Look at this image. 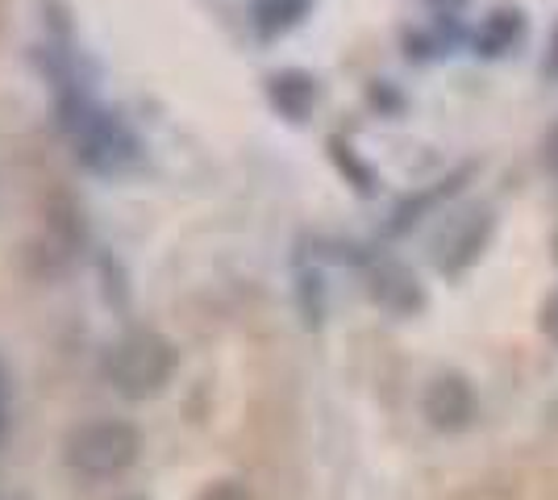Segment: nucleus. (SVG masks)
Instances as JSON below:
<instances>
[{
  "instance_id": "7ed1b4c3",
  "label": "nucleus",
  "mask_w": 558,
  "mask_h": 500,
  "mask_svg": "<svg viewBox=\"0 0 558 500\" xmlns=\"http://www.w3.org/2000/svg\"><path fill=\"white\" fill-rule=\"evenodd\" d=\"M421 413H425V422L434 429L454 434V429H466L475 422L480 401H475V388H471L463 376L446 371V376L425 383V392H421Z\"/></svg>"
},
{
  "instance_id": "20e7f679",
  "label": "nucleus",
  "mask_w": 558,
  "mask_h": 500,
  "mask_svg": "<svg viewBox=\"0 0 558 500\" xmlns=\"http://www.w3.org/2000/svg\"><path fill=\"white\" fill-rule=\"evenodd\" d=\"M276 100L288 113L301 118L304 109H308V100H313V84L301 80V75H283V80H276Z\"/></svg>"
},
{
  "instance_id": "0eeeda50",
  "label": "nucleus",
  "mask_w": 558,
  "mask_h": 500,
  "mask_svg": "<svg viewBox=\"0 0 558 500\" xmlns=\"http://www.w3.org/2000/svg\"><path fill=\"white\" fill-rule=\"evenodd\" d=\"M542 333L558 346V292H550L546 305H542Z\"/></svg>"
},
{
  "instance_id": "9b49d317",
  "label": "nucleus",
  "mask_w": 558,
  "mask_h": 500,
  "mask_svg": "<svg viewBox=\"0 0 558 500\" xmlns=\"http://www.w3.org/2000/svg\"><path fill=\"white\" fill-rule=\"evenodd\" d=\"M0 413H4V408H0ZM0 426H4V417H0Z\"/></svg>"
},
{
  "instance_id": "f257e3e1",
  "label": "nucleus",
  "mask_w": 558,
  "mask_h": 500,
  "mask_svg": "<svg viewBox=\"0 0 558 500\" xmlns=\"http://www.w3.org/2000/svg\"><path fill=\"white\" fill-rule=\"evenodd\" d=\"M142 454V438L130 422L117 417H96L84 422L68 434L63 442V459L75 476L84 479H113L121 472H130Z\"/></svg>"
},
{
  "instance_id": "6e6552de",
  "label": "nucleus",
  "mask_w": 558,
  "mask_h": 500,
  "mask_svg": "<svg viewBox=\"0 0 558 500\" xmlns=\"http://www.w3.org/2000/svg\"><path fill=\"white\" fill-rule=\"evenodd\" d=\"M546 167H550V171L558 175V125L550 130V134H546Z\"/></svg>"
},
{
  "instance_id": "f03ea898",
  "label": "nucleus",
  "mask_w": 558,
  "mask_h": 500,
  "mask_svg": "<svg viewBox=\"0 0 558 500\" xmlns=\"http://www.w3.org/2000/svg\"><path fill=\"white\" fill-rule=\"evenodd\" d=\"M171 371H175V351L155 330L125 333L105 358V380L113 383L125 401H146V397L163 392Z\"/></svg>"
},
{
  "instance_id": "9d476101",
  "label": "nucleus",
  "mask_w": 558,
  "mask_h": 500,
  "mask_svg": "<svg viewBox=\"0 0 558 500\" xmlns=\"http://www.w3.org/2000/svg\"><path fill=\"white\" fill-rule=\"evenodd\" d=\"M555 259H558V234H555Z\"/></svg>"
},
{
  "instance_id": "423d86ee",
  "label": "nucleus",
  "mask_w": 558,
  "mask_h": 500,
  "mask_svg": "<svg viewBox=\"0 0 558 500\" xmlns=\"http://www.w3.org/2000/svg\"><path fill=\"white\" fill-rule=\"evenodd\" d=\"M201 500H251V492L238 484V479H221V484H213L201 492Z\"/></svg>"
},
{
  "instance_id": "1a4fd4ad",
  "label": "nucleus",
  "mask_w": 558,
  "mask_h": 500,
  "mask_svg": "<svg viewBox=\"0 0 558 500\" xmlns=\"http://www.w3.org/2000/svg\"><path fill=\"white\" fill-rule=\"evenodd\" d=\"M550 68L558 72V29H555V38H550Z\"/></svg>"
},
{
  "instance_id": "39448f33",
  "label": "nucleus",
  "mask_w": 558,
  "mask_h": 500,
  "mask_svg": "<svg viewBox=\"0 0 558 500\" xmlns=\"http://www.w3.org/2000/svg\"><path fill=\"white\" fill-rule=\"evenodd\" d=\"M521 25H517V17L512 13H500L496 22H492V29H484V54H500V50L512 42V34H517Z\"/></svg>"
}]
</instances>
